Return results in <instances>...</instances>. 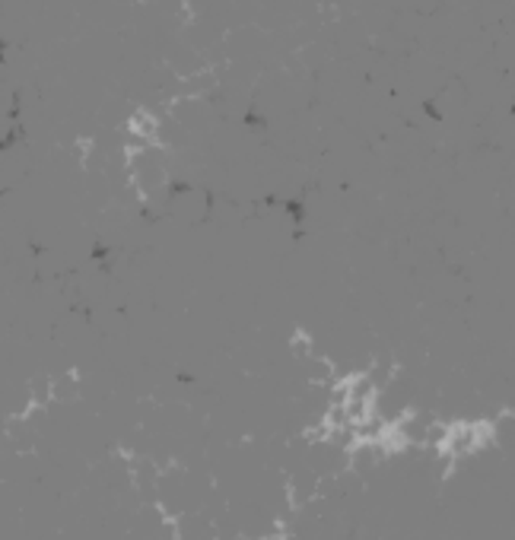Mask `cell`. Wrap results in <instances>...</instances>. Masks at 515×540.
Here are the masks:
<instances>
[{
    "mask_svg": "<svg viewBox=\"0 0 515 540\" xmlns=\"http://www.w3.org/2000/svg\"><path fill=\"white\" fill-rule=\"evenodd\" d=\"M0 64H4V45H0Z\"/></svg>",
    "mask_w": 515,
    "mask_h": 540,
    "instance_id": "cell-2",
    "label": "cell"
},
{
    "mask_svg": "<svg viewBox=\"0 0 515 540\" xmlns=\"http://www.w3.org/2000/svg\"><path fill=\"white\" fill-rule=\"evenodd\" d=\"M165 204L169 213L182 223H198L207 217V194L198 188H175V191L165 194Z\"/></svg>",
    "mask_w": 515,
    "mask_h": 540,
    "instance_id": "cell-1",
    "label": "cell"
}]
</instances>
